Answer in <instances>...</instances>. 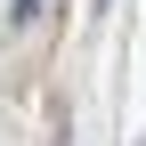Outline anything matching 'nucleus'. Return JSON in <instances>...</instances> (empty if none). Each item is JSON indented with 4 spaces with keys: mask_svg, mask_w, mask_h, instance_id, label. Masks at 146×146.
Returning <instances> with one entry per match:
<instances>
[{
    "mask_svg": "<svg viewBox=\"0 0 146 146\" xmlns=\"http://www.w3.org/2000/svg\"><path fill=\"white\" fill-rule=\"evenodd\" d=\"M41 8H49V0H16V8H8V25H33Z\"/></svg>",
    "mask_w": 146,
    "mask_h": 146,
    "instance_id": "f257e3e1",
    "label": "nucleus"
}]
</instances>
